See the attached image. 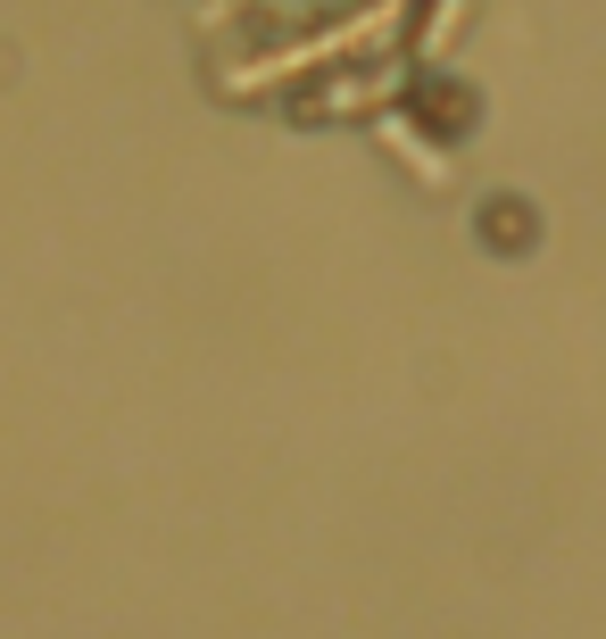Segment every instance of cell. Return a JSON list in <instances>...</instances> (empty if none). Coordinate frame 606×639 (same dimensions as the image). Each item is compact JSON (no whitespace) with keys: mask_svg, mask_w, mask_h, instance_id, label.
Listing matches in <instances>:
<instances>
[]
</instances>
